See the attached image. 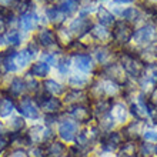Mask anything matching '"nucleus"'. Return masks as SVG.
<instances>
[{
	"mask_svg": "<svg viewBox=\"0 0 157 157\" xmlns=\"http://www.w3.org/2000/svg\"><path fill=\"white\" fill-rule=\"evenodd\" d=\"M117 62L121 66L123 71L126 73L128 78H132L134 82H139L143 75V70H144L146 64L143 63V60L140 59L137 50L134 47H124V49L119 50V54H117Z\"/></svg>",
	"mask_w": 157,
	"mask_h": 157,
	"instance_id": "obj_1",
	"label": "nucleus"
},
{
	"mask_svg": "<svg viewBox=\"0 0 157 157\" xmlns=\"http://www.w3.org/2000/svg\"><path fill=\"white\" fill-rule=\"evenodd\" d=\"M32 39L40 46L41 50L54 52V53H57L59 56H63V54H64V50H63L62 46L59 44L57 34H56V30H54L53 27H49V26L39 27Z\"/></svg>",
	"mask_w": 157,
	"mask_h": 157,
	"instance_id": "obj_2",
	"label": "nucleus"
},
{
	"mask_svg": "<svg viewBox=\"0 0 157 157\" xmlns=\"http://www.w3.org/2000/svg\"><path fill=\"white\" fill-rule=\"evenodd\" d=\"M134 26L127 23V21L117 19L116 23L113 25L112 30V44L116 49H124L132 44L133 34H134Z\"/></svg>",
	"mask_w": 157,
	"mask_h": 157,
	"instance_id": "obj_3",
	"label": "nucleus"
},
{
	"mask_svg": "<svg viewBox=\"0 0 157 157\" xmlns=\"http://www.w3.org/2000/svg\"><path fill=\"white\" fill-rule=\"evenodd\" d=\"M124 137L120 132V128L112 130L107 133H101L99 143L94 149V156L99 157L100 154H114L120 146L123 144Z\"/></svg>",
	"mask_w": 157,
	"mask_h": 157,
	"instance_id": "obj_4",
	"label": "nucleus"
},
{
	"mask_svg": "<svg viewBox=\"0 0 157 157\" xmlns=\"http://www.w3.org/2000/svg\"><path fill=\"white\" fill-rule=\"evenodd\" d=\"M33 99L40 107L41 116L43 114H63L64 113L66 107H64L62 97H54V96L46 94L43 89L33 96Z\"/></svg>",
	"mask_w": 157,
	"mask_h": 157,
	"instance_id": "obj_5",
	"label": "nucleus"
},
{
	"mask_svg": "<svg viewBox=\"0 0 157 157\" xmlns=\"http://www.w3.org/2000/svg\"><path fill=\"white\" fill-rule=\"evenodd\" d=\"M26 134L29 137L32 146H44L49 141L57 139L56 128L47 127L43 123H33L32 126L27 127Z\"/></svg>",
	"mask_w": 157,
	"mask_h": 157,
	"instance_id": "obj_6",
	"label": "nucleus"
},
{
	"mask_svg": "<svg viewBox=\"0 0 157 157\" xmlns=\"http://www.w3.org/2000/svg\"><path fill=\"white\" fill-rule=\"evenodd\" d=\"M157 26L151 21H144L141 26L134 29L132 43L134 44V49H141L144 46H149L151 43H156Z\"/></svg>",
	"mask_w": 157,
	"mask_h": 157,
	"instance_id": "obj_7",
	"label": "nucleus"
},
{
	"mask_svg": "<svg viewBox=\"0 0 157 157\" xmlns=\"http://www.w3.org/2000/svg\"><path fill=\"white\" fill-rule=\"evenodd\" d=\"M90 54L94 59L97 67H103L113 62H117L119 49H116L112 43L110 44H91Z\"/></svg>",
	"mask_w": 157,
	"mask_h": 157,
	"instance_id": "obj_8",
	"label": "nucleus"
},
{
	"mask_svg": "<svg viewBox=\"0 0 157 157\" xmlns=\"http://www.w3.org/2000/svg\"><path fill=\"white\" fill-rule=\"evenodd\" d=\"M16 113L20 114L21 117H25L29 121H39L41 120V112L37 103L34 101L33 96L26 94L20 99H17L16 101Z\"/></svg>",
	"mask_w": 157,
	"mask_h": 157,
	"instance_id": "obj_9",
	"label": "nucleus"
},
{
	"mask_svg": "<svg viewBox=\"0 0 157 157\" xmlns=\"http://www.w3.org/2000/svg\"><path fill=\"white\" fill-rule=\"evenodd\" d=\"M82 126L75 121L73 119L67 117L66 114L62 117V120L59 121V124L56 126V134H57V139L62 140L63 143L66 144H73L77 133L80 132Z\"/></svg>",
	"mask_w": 157,
	"mask_h": 157,
	"instance_id": "obj_10",
	"label": "nucleus"
},
{
	"mask_svg": "<svg viewBox=\"0 0 157 157\" xmlns=\"http://www.w3.org/2000/svg\"><path fill=\"white\" fill-rule=\"evenodd\" d=\"M64 114L67 117L73 119L77 121L82 127H86L89 124L94 123V116L91 112L90 103H80V104H73L64 109Z\"/></svg>",
	"mask_w": 157,
	"mask_h": 157,
	"instance_id": "obj_11",
	"label": "nucleus"
},
{
	"mask_svg": "<svg viewBox=\"0 0 157 157\" xmlns=\"http://www.w3.org/2000/svg\"><path fill=\"white\" fill-rule=\"evenodd\" d=\"M93 23L94 21H93L91 16H80L78 14V16H76L75 19L70 20V23L67 25V29H69V32H70L71 36L75 39L82 40L83 37L89 36Z\"/></svg>",
	"mask_w": 157,
	"mask_h": 157,
	"instance_id": "obj_12",
	"label": "nucleus"
},
{
	"mask_svg": "<svg viewBox=\"0 0 157 157\" xmlns=\"http://www.w3.org/2000/svg\"><path fill=\"white\" fill-rule=\"evenodd\" d=\"M140 91L149 94L150 90L153 87L157 86V63H151V64H146L143 75H141L140 80L137 82Z\"/></svg>",
	"mask_w": 157,
	"mask_h": 157,
	"instance_id": "obj_13",
	"label": "nucleus"
},
{
	"mask_svg": "<svg viewBox=\"0 0 157 157\" xmlns=\"http://www.w3.org/2000/svg\"><path fill=\"white\" fill-rule=\"evenodd\" d=\"M39 27H41V16H39L37 12H29L17 17V29L23 33L36 32Z\"/></svg>",
	"mask_w": 157,
	"mask_h": 157,
	"instance_id": "obj_14",
	"label": "nucleus"
},
{
	"mask_svg": "<svg viewBox=\"0 0 157 157\" xmlns=\"http://www.w3.org/2000/svg\"><path fill=\"white\" fill-rule=\"evenodd\" d=\"M144 121H140V120H134L130 119L128 123H126L124 126H121L120 132L123 134L124 140H133V141H141V134H143V130L146 127Z\"/></svg>",
	"mask_w": 157,
	"mask_h": 157,
	"instance_id": "obj_15",
	"label": "nucleus"
},
{
	"mask_svg": "<svg viewBox=\"0 0 157 157\" xmlns=\"http://www.w3.org/2000/svg\"><path fill=\"white\" fill-rule=\"evenodd\" d=\"M71 62H73V66L77 69V71L87 76H93V73L97 69V64H96L94 59H93V56L90 53H83V54L73 56Z\"/></svg>",
	"mask_w": 157,
	"mask_h": 157,
	"instance_id": "obj_16",
	"label": "nucleus"
},
{
	"mask_svg": "<svg viewBox=\"0 0 157 157\" xmlns=\"http://www.w3.org/2000/svg\"><path fill=\"white\" fill-rule=\"evenodd\" d=\"M114 16H119V19H121V20L127 21V23H130V25H133L134 27H136L137 23H140L141 19H143V13L140 12V9L136 7V6H128V7H119V6H116V9H114Z\"/></svg>",
	"mask_w": 157,
	"mask_h": 157,
	"instance_id": "obj_17",
	"label": "nucleus"
},
{
	"mask_svg": "<svg viewBox=\"0 0 157 157\" xmlns=\"http://www.w3.org/2000/svg\"><path fill=\"white\" fill-rule=\"evenodd\" d=\"M2 89H3L9 96H12L13 99H16V100L27 94V87H26L23 76H13V77L9 80L7 86L2 87Z\"/></svg>",
	"mask_w": 157,
	"mask_h": 157,
	"instance_id": "obj_18",
	"label": "nucleus"
},
{
	"mask_svg": "<svg viewBox=\"0 0 157 157\" xmlns=\"http://www.w3.org/2000/svg\"><path fill=\"white\" fill-rule=\"evenodd\" d=\"M110 114L113 116V119L116 120V123L119 124V127H121V126H124L126 123H128V120L132 119V117H130V113H128L127 103L121 99H117L113 101Z\"/></svg>",
	"mask_w": 157,
	"mask_h": 157,
	"instance_id": "obj_19",
	"label": "nucleus"
},
{
	"mask_svg": "<svg viewBox=\"0 0 157 157\" xmlns=\"http://www.w3.org/2000/svg\"><path fill=\"white\" fill-rule=\"evenodd\" d=\"M89 36L93 40V44H110L112 43V30L99 23H93Z\"/></svg>",
	"mask_w": 157,
	"mask_h": 157,
	"instance_id": "obj_20",
	"label": "nucleus"
},
{
	"mask_svg": "<svg viewBox=\"0 0 157 157\" xmlns=\"http://www.w3.org/2000/svg\"><path fill=\"white\" fill-rule=\"evenodd\" d=\"M41 89L46 94L54 96V97H63L64 93L67 91V86L64 83L59 82L56 78L47 77L44 80H41Z\"/></svg>",
	"mask_w": 157,
	"mask_h": 157,
	"instance_id": "obj_21",
	"label": "nucleus"
},
{
	"mask_svg": "<svg viewBox=\"0 0 157 157\" xmlns=\"http://www.w3.org/2000/svg\"><path fill=\"white\" fill-rule=\"evenodd\" d=\"M64 107L73 106V104H80V103H90V99L87 96L86 90H76V89H67L64 96L62 97Z\"/></svg>",
	"mask_w": 157,
	"mask_h": 157,
	"instance_id": "obj_22",
	"label": "nucleus"
},
{
	"mask_svg": "<svg viewBox=\"0 0 157 157\" xmlns=\"http://www.w3.org/2000/svg\"><path fill=\"white\" fill-rule=\"evenodd\" d=\"M44 17H46V20H47V23L52 25L53 29L60 27V26H64L67 20V17L60 10H57V7L54 4H49V6L44 7Z\"/></svg>",
	"mask_w": 157,
	"mask_h": 157,
	"instance_id": "obj_23",
	"label": "nucleus"
},
{
	"mask_svg": "<svg viewBox=\"0 0 157 157\" xmlns=\"http://www.w3.org/2000/svg\"><path fill=\"white\" fill-rule=\"evenodd\" d=\"M113 99H107V97H103V99H97L90 101L91 106V112H93V116H94V120L100 119V117L106 116L110 113L113 106Z\"/></svg>",
	"mask_w": 157,
	"mask_h": 157,
	"instance_id": "obj_24",
	"label": "nucleus"
},
{
	"mask_svg": "<svg viewBox=\"0 0 157 157\" xmlns=\"http://www.w3.org/2000/svg\"><path fill=\"white\" fill-rule=\"evenodd\" d=\"M91 82V76L83 75V73H71L66 78L67 89H76V90H86Z\"/></svg>",
	"mask_w": 157,
	"mask_h": 157,
	"instance_id": "obj_25",
	"label": "nucleus"
},
{
	"mask_svg": "<svg viewBox=\"0 0 157 157\" xmlns=\"http://www.w3.org/2000/svg\"><path fill=\"white\" fill-rule=\"evenodd\" d=\"M16 101H17L16 99H13L12 96H9L3 90V96H2V100H0V119H9V117H12L14 114V112H16Z\"/></svg>",
	"mask_w": 157,
	"mask_h": 157,
	"instance_id": "obj_26",
	"label": "nucleus"
},
{
	"mask_svg": "<svg viewBox=\"0 0 157 157\" xmlns=\"http://www.w3.org/2000/svg\"><path fill=\"white\" fill-rule=\"evenodd\" d=\"M53 4L67 19H70V17L75 16L76 13H78V10L82 7L80 3H78V0H56Z\"/></svg>",
	"mask_w": 157,
	"mask_h": 157,
	"instance_id": "obj_27",
	"label": "nucleus"
},
{
	"mask_svg": "<svg viewBox=\"0 0 157 157\" xmlns=\"http://www.w3.org/2000/svg\"><path fill=\"white\" fill-rule=\"evenodd\" d=\"M94 14H96V19H97L96 23H99V25H101V26H106L109 29H112L113 25H114L117 20V17L114 16V13H113L112 10H109L107 7H104V6H99V7L96 9Z\"/></svg>",
	"mask_w": 157,
	"mask_h": 157,
	"instance_id": "obj_28",
	"label": "nucleus"
},
{
	"mask_svg": "<svg viewBox=\"0 0 157 157\" xmlns=\"http://www.w3.org/2000/svg\"><path fill=\"white\" fill-rule=\"evenodd\" d=\"M6 132L7 133H23L27 130V120L25 117H21L20 114H13L12 117H9L6 121Z\"/></svg>",
	"mask_w": 157,
	"mask_h": 157,
	"instance_id": "obj_29",
	"label": "nucleus"
},
{
	"mask_svg": "<svg viewBox=\"0 0 157 157\" xmlns=\"http://www.w3.org/2000/svg\"><path fill=\"white\" fill-rule=\"evenodd\" d=\"M67 147H69V144L63 143L59 139H54V140L49 141L47 144H44L46 156L47 157H63L67 153Z\"/></svg>",
	"mask_w": 157,
	"mask_h": 157,
	"instance_id": "obj_30",
	"label": "nucleus"
},
{
	"mask_svg": "<svg viewBox=\"0 0 157 157\" xmlns=\"http://www.w3.org/2000/svg\"><path fill=\"white\" fill-rule=\"evenodd\" d=\"M33 77L39 78V80H44L50 76V71H52V66L47 64V63L41 62V60H36L29 66V70H27Z\"/></svg>",
	"mask_w": 157,
	"mask_h": 157,
	"instance_id": "obj_31",
	"label": "nucleus"
},
{
	"mask_svg": "<svg viewBox=\"0 0 157 157\" xmlns=\"http://www.w3.org/2000/svg\"><path fill=\"white\" fill-rule=\"evenodd\" d=\"M139 143L140 141L124 140L117 151L114 153L116 157H139Z\"/></svg>",
	"mask_w": 157,
	"mask_h": 157,
	"instance_id": "obj_32",
	"label": "nucleus"
},
{
	"mask_svg": "<svg viewBox=\"0 0 157 157\" xmlns=\"http://www.w3.org/2000/svg\"><path fill=\"white\" fill-rule=\"evenodd\" d=\"M90 44L84 43L83 40H78V39H75L71 40L69 44L66 46L64 49V54H69L70 57L73 56H77V54H83V53H90Z\"/></svg>",
	"mask_w": 157,
	"mask_h": 157,
	"instance_id": "obj_33",
	"label": "nucleus"
},
{
	"mask_svg": "<svg viewBox=\"0 0 157 157\" xmlns=\"http://www.w3.org/2000/svg\"><path fill=\"white\" fill-rule=\"evenodd\" d=\"M137 53L144 64L157 63V43H151V44L144 46L141 49H137Z\"/></svg>",
	"mask_w": 157,
	"mask_h": 157,
	"instance_id": "obj_34",
	"label": "nucleus"
},
{
	"mask_svg": "<svg viewBox=\"0 0 157 157\" xmlns=\"http://www.w3.org/2000/svg\"><path fill=\"white\" fill-rule=\"evenodd\" d=\"M34 59L36 57L25 47V49H21V50H17L16 56H14V63L19 67V70H21V69H26L27 66H30Z\"/></svg>",
	"mask_w": 157,
	"mask_h": 157,
	"instance_id": "obj_35",
	"label": "nucleus"
},
{
	"mask_svg": "<svg viewBox=\"0 0 157 157\" xmlns=\"http://www.w3.org/2000/svg\"><path fill=\"white\" fill-rule=\"evenodd\" d=\"M4 36V40H6V46L7 47H13V49H17L19 46L21 44L23 41V34L19 29H9L6 32Z\"/></svg>",
	"mask_w": 157,
	"mask_h": 157,
	"instance_id": "obj_36",
	"label": "nucleus"
},
{
	"mask_svg": "<svg viewBox=\"0 0 157 157\" xmlns=\"http://www.w3.org/2000/svg\"><path fill=\"white\" fill-rule=\"evenodd\" d=\"M71 66H73V62H71V57L69 54H63L59 57V62L56 64V70H57L59 76H63V77H69L71 75Z\"/></svg>",
	"mask_w": 157,
	"mask_h": 157,
	"instance_id": "obj_37",
	"label": "nucleus"
},
{
	"mask_svg": "<svg viewBox=\"0 0 157 157\" xmlns=\"http://www.w3.org/2000/svg\"><path fill=\"white\" fill-rule=\"evenodd\" d=\"M94 123L97 124V127L100 128L101 133H107V132H112V130H116L119 128V124L116 123V120L113 119V116L109 113L106 116L100 117V119L94 120Z\"/></svg>",
	"mask_w": 157,
	"mask_h": 157,
	"instance_id": "obj_38",
	"label": "nucleus"
},
{
	"mask_svg": "<svg viewBox=\"0 0 157 157\" xmlns=\"http://www.w3.org/2000/svg\"><path fill=\"white\" fill-rule=\"evenodd\" d=\"M23 78H25V83H26V87H27V94L30 96H34L37 91L41 90V80L39 78L33 77L30 75L29 71H25L23 75Z\"/></svg>",
	"mask_w": 157,
	"mask_h": 157,
	"instance_id": "obj_39",
	"label": "nucleus"
},
{
	"mask_svg": "<svg viewBox=\"0 0 157 157\" xmlns=\"http://www.w3.org/2000/svg\"><path fill=\"white\" fill-rule=\"evenodd\" d=\"M141 140L147 141V143H157V126L153 123H147L146 124L144 130H143V134H141Z\"/></svg>",
	"mask_w": 157,
	"mask_h": 157,
	"instance_id": "obj_40",
	"label": "nucleus"
},
{
	"mask_svg": "<svg viewBox=\"0 0 157 157\" xmlns=\"http://www.w3.org/2000/svg\"><path fill=\"white\" fill-rule=\"evenodd\" d=\"M139 157H156L154 156V144L141 140L139 143Z\"/></svg>",
	"mask_w": 157,
	"mask_h": 157,
	"instance_id": "obj_41",
	"label": "nucleus"
},
{
	"mask_svg": "<svg viewBox=\"0 0 157 157\" xmlns=\"http://www.w3.org/2000/svg\"><path fill=\"white\" fill-rule=\"evenodd\" d=\"M59 56L57 53H54V52H43V53H40V59L39 60H41V62L47 63V64H50L52 67H56V64H57L59 62Z\"/></svg>",
	"mask_w": 157,
	"mask_h": 157,
	"instance_id": "obj_42",
	"label": "nucleus"
},
{
	"mask_svg": "<svg viewBox=\"0 0 157 157\" xmlns=\"http://www.w3.org/2000/svg\"><path fill=\"white\" fill-rule=\"evenodd\" d=\"M7 149H10V140H9L7 133L0 134V154L4 153Z\"/></svg>",
	"mask_w": 157,
	"mask_h": 157,
	"instance_id": "obj_43",
	"label": "nucleus"
},
{
	"mask_svg": "<svg viewBox=\"0 0 157 157\" xmlns=\"http://www.w3.org/2000/svg\"><path fill=\"white\" fill-rule=\"evenodd\" d=\"M147 100H149V103L151 104V106L157 107V86L150 90V93L147 94Z\"/></svg>",
	"mask_w": 157,
	"mask_h": 157,
	"instance_id": "obj_44",
	"label": "nucleus"
},
{
	"mask_svg": "<svg viewBox=\"0 0 157 157\" xmlns=\"http://www.w3.org/2000/svg\"><path fill=\"white\" fill-rule=\"evenodd\" d=\"M113 3L116 6H120V4H133V3H137V0H112Z\"/></svg>",
	"mask_w": 157,
	"mask_h": 157,
	"instance_id": "obj_45",
	"label": "nucleus"
},
{
	"mask_svg": "<svg viewBox=\"0 0 157 157\" xmlns=\"http://www.w3.org/2000/svg\"><path fill=\"white\" fill-rule=\"evenodd\" d=\"M10 157H27V153L26 150H13Z\"/></svg>",
	"mask_w": 157,
	"mask_h": 157,
	"instance_id": "obj_46",
	"label": "nucleus"
},
{
	"mask_svg": "<svg viewBox=\"0 0 157 157\" xmlns=\"http://www.w3.org/2000/svg\"><path fill=\"white\" fill-rule=\"evenodd\" d=\"M13 4H14V0H0V6H4V7L12 9Z\"/></svg>",
	"mask_w": 157,
	"mask_h": 157,
	"instance_id": "obj_47",
	"label": "nucleus"
},
{
	"mask_svg": "<svg viewBox=\"0 0 157 157\" xmlns=\"http://www.w3.org/2000/svg\"><path fill=\"white\" fill-rule=\"evenodd\" d=\"M96 2H99V0H78L80 6H91V4H94Z\"/></svg>",
	"mask_w": 157,
	"mask_h": 157,
	"instance_id": "obj_48",
	"label": "nucleus"
},
{
	"mask_svg": "<svg viewBox=\"0 0 157 157\" xmlns=\"http://www.w3.org/2000/svg\"><path fill=\"white\" fill-rule=\"evenodd\" d=\"M4 133H7L6 132V124L2 121V119H0V134H4Z\"/></svg>",
	"mask_w": 157,
	"mask_h": 157,
	"instance_id": "obj_49",
	"label": "nucleus"
},
{
	"mask_svg": "<svg viewBox=\"0 0 157 157\" xmlns=\"http://www.w3.org/2000/svg\"><path fill=\"white\" fill-rule=\"evenodd\" d=\"M34 2H41V3H44L46 6H47V4H49V2H47V0H34Z\"/></svg>",
	"mask_w": 157,
	"mask_h": 157,
	"instance_id": "obj_50",
	"label": "nucleus"
},
{
	"mask_svg": "<svg viewBox=\"0 0 157 157\" xmlns=\"http://www.w3.org/2000/svg\"><path fill=\"white\" fill-rule=\"evenodd\" d=\"M154 156L157 157V143H156V144H154Z\"/></svg>",
	"mask_w": 157,
	"mask_h": 157,
	"instance_id": "obj_51",
	"label": "nucleus"
},
{
	"mask_svg": "<svg viewBox=\"0 0 157 157\" xmlns=\"http://www.w3.org/2000/svg\"><path fill=\"white\" fill-rule=\"evenodd\" d=\"M2 96H3V90L0 89V100H2Z\"/></svg>",
	"mask_w": 157,
	"mask_h": 157,
	"instance_id": "obj_52",
	"label": "nucleus"
},
{
	"mask_svg": "<svg viewBox=\"0 0 157 157\" xmlns=\"http://www.w3.org/2000/svg\"><path fill=\"white\" fill-rule=\"evenodd\" d=\"M0 77H3V73H2V70H0Z\"/></svg>",
	"mask_w": 157,
	"mask_h": 157,
	"instance_id": "obj_53",
	"label": "nucleus"
},
{
	"mask_svg": "<svg viewBox=\"0 0 157 157\" xmlns=\"http://www.w3.org/2000/svg\"><path fill=\"white\" fill-rule=\"evenodd\" d=\"M90 157H97V156H94V154H91V156Z\"/></svg>",
	"mask_w": 157,
	"mask_h": 157,
	"instance_id": "obj_54",
	"label": "nucleus"
},
{
	"mask_svg": "<svg viewBox=\"0 0 157 157\" xmlns=\"http://www.w3.org/2000/svg\"><path fill=\"white\" fill-rule=\"evenodd\" d=\"M14 2H20V0H14Z\"/></svg>",
	"mask_w": 157,
	"mask_h": 157,
	"instance_id": "obj_55",
	"label": "nucleus"
}]
</instances>
